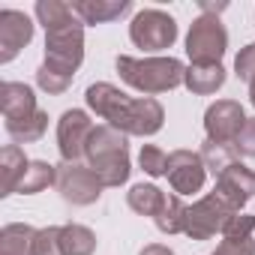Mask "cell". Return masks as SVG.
Returning a JSON list of instances; mask_svg holds the SVG:
<instances>
[{
	"label": "cell",
	"mask_w": 255,
	"mask_h": 255,
	"mask_svg": "<svg viewBox=\"0 0 255 255\" xmlns=\"http://www.w3.org/2000/svg\"><path fill=\"white\" fill-rule=\"evenodd\" d=\"M153 222H156V228H159L162 234H183V225H186V204L180 201L177 192L165 198V207H162V213H159Z\"/></svg>",
	"instance_id": "24"
},
{
	"label": "cell",
	"mask_w": 255,
	"mask_h": 255,
	"mask_svg": "<svg viewBox=\"0 0 255 255\" xmlns=\"http://www.w3.org/2000/svg\"><path fill=\"white\" fill-rule=\"evenodd\" d=\"M0 108H3V120H18V117H27L33 111H39L33 90L21 81H3L0 84Z\"/></svg>",
	"instance_id": "14"
},
{
	"label": "cell",
	"mask_w": 255,
	"mask_h": 255,
	"mask_svg": "<svg viewBox=\"0 0 255 255\" xmlns=\"http://www.w3.org/2000/svg\"><path fill=\"white\" fill-rule=\"evenodd\" d=\"M114 66L126 84L147 96L168 93L186 81V66L177 57H126L123 54V57H117Z\"/></svg>",
	"instance_id": "2"
},
{
	"label": "cell",
	"mask_w": 255,
	"mask_h": 255,
	"mask_svg": "<svg viewBox=\"0 0 255 255\" xmlns=\"http://www.w3.org/2000/svg\"><path fill=\"white\" fill-rule=\"evenodd\" d=\"M201 159H204V168H207L213 177H219L228 165H234V162H237V150H234V147H228V144L204 141V144H201Z\"/></svg>",
	"instance_id": "25"
},
{
	"label": "cell",
	"mask_w": 255,
	"mask_h": 255,
	"mask_svg": "<svg viewBox=\"0 0 255 255\" xmlns=\"http://www.w3.org/2000/svg\"><path fill=\"white\" fill-rule=\"evenodd\" d=\"M129 39L141 51H165L177 39V21L162 9H141L129 24Z\"/></svg>",
	"instance_id": "7"
},
{
	"label": "cell",
	"mask_w": 255,
	"mask_h": 255,
	"mask_svg": "<svg viewBox=\"0 0 255 255\" xmlns=\"http://www.w3.org/2000/svg\"><path fill=\"white\" fill-rule=\"evenodd\" d=\"M243 126H246V114H243V105L234 102V99H216V102L204 111V132H207V141L234 147V141H237V135H240Z\"/></svg>",
	"instance_id": "9"
},
{
	"label": "cell",
	"mask_w": 255,
	"mask_h": 255,
	"mask_svg": "<svg viewBox=\"0 0 255 255\" xmlns=\"http://www.w3.org/2000/svg\"><path fill=\"white\" fill-rule=\"evenodd\" d=\"M33 255H63V246H60V225H48V228H39V231H36Z\"/></svg>",
	"instance_id": "28"
},
{
	"label": "cell",
	"mask_w": 255,
	"mask_h": 255,
	"mask_svg": "<svg viewBox=\"0 0 255 255\" xmlns=\"http://www.w3.org/2000/svg\"><path fill=\"white\" fill-rule=\"evenodd\" d=\"M30 159L24 156V150L18 144H6L3 153H0V195H12L18 180L24 177Z\"/></svg>",
	"instance_id": "16"
},
{
	"label": "cell",
	"mask_w": 255,
	"mask_h": 255,
	"mask_svg": "<svg viewBox=\"0 0 255 255\" xmlns=\"http://www.w3.org/2000/svg\"><path fill=\"white\" fill-rule=\"evenodd\" d=\"M36 18L45 30H54V27H63V24H72L75 21V12L69 3L63 0H39L36 3Z\"/></svg>",
	"instance_id": "23"
},
{
	"label": "cell",
	"mask_w": 255,
	"mask_h": 255,
	"mask_svg": "<svg viewBox=\"0 0 255 255\" xmlns=\"http://www.w3.org/2000/svg\"><path fill=\"white\" fill-rule=\"evenodd\" d=\"M237 210L216 192L204 195L201 201H195L192 207H186V225H183V234L192 237V240H210L216 231L222 234L228 219L234 216Z\"/></svg>",
	"instance_id": "6"
},
{
	"label": "cell",
	"mask_w": 255,
	"mask_h": 255,
	"mask_svg": "<svg viewBox=\"0 0 255 255\" xmlns=\"http://www.w3.org/2000/svg\"><path fill=\"white\" fill-rule=\"evenodd\" d=\"M84 60V27L81 21L45 30V66L75 75V69Z\"/></svg>",
	"instance_id": "5"
},
{
	"label": "cell",
	"mask_w": 255,
	"mask_h": 255,
	"mask_svg": "<svg viewBox=\"0 0 255 255\" xmlns=\"http://www.w3.org/2000/svg\"><path fill=\"white\" fill-rule=\"evenodd\" d=\"M48 186H57V165H48V162H39V159H30L24 177L18 180L15 192L21 195H36Z\"/></svg>",
	"instance_id": "21"
},
{
	"label": "cell",
	"mask_w": 255,
	"mask_h": 255,
	"mask_svg": "<svg viewBox=\"0 0 255 255\" xmlns=\"http://www.w3.org/2000/svg\"><path fill=\"white\" fill-rule=\"evenodd\" d=\"M213 255H255V240L252 237H222Z\"/></svg>",
	"instance_id": "30"
},
{
	"label": "cell",
	"mask_w": 255,
	"mask_h": 255,
	"mask_svg": "<svg viewBox=\"0 0 255 255\" xmlns=\"http://www.w3.org/2000/svg\"><path fill=\"white\" fill-rule=\"evenodd\" d=\"M249 102H252V105H255V81H252V84H249Z\"/></svg>",
	"instance_id": "34"
},
{
	"label": "cell",
	"mask_w": 255,
	"mask_h": 255,
	"mask_svg": "<svg viewBox=\"0 0 255 255\" xmlns=\"http://www.w3.org/2000/svg\"><path fill=\"white\" fill-rule=\"evenodd\" d=\"M33 39V21L18 9H0V63H9Z\"/></svg>",
	"instance_id": "12"
},
{
	"label": "cell",
	"mask_w": 255,
	"mask_h": 255,
	"mask_svg": "<svg viewBox=\"0 0 255 255\" xmlns=\"http://www.w3.org/2000/svg\"><path fill=\"white\" fill-rule=\"evenodd\" d=\"M255 231V216L252 213H234L222 231V237H252Z\"/></svg>",
	"instance_id": "31"
},
{
	"label": "cell",
	"mask_w": 255,
	"mask_h": 255,
	"mask_svg": "<svg viewBox=\"0 0 255 255\" xmlns=\"http://www.w3.org/2000/svg\"><path fill=\"white\" fill-rule=\"evenodd\" d=\"M138 162L150 177H162L168 171V153L162 147H156V144H144L141 153H138Z\"/></svg>",
	"instance_id": "27"
},
{
	"label": "cell",
	"mask_w": 255,
	"mask_h": 255,
	"mask_svg": "<svg viewBox=\"0 0 255 255\" xmlns=\"http://www.w3.org/2000/svg\"><path fill=\"white\" fill-rule=\"evenodd\" d=\"M138 255H174L168 246H162V243H150V246H144Z\"/></svg>",
	"instance_id": "33"
},
{
	"label": "cell",
	"mask_w": 255,
	"mask_h": 255,
	"mask_svg": "<svg viewBox=\"0 0 255 255\" xmlns=\"http://www.w3.org/2000/svg\"><path fill=\"white\" fill-rule=\"evenodd\" d=\"M171 189L177 195H192L204 186V177H207V168H204V159L201 153L195 150H174L168 153V171H165Z\"/></svg>",
	"instance_id": "11"
},
{
	"label": "cell",
	"mask_w": 255,
	"mask_h": 255,
	"mask_svg": "<svg viewBox=\"0 0 255 255\" xmlns=\"http://www.w3.org/2000/svg\"><path fill=\"white\" fill-rule=\"evenodd\" d=\"M129 9H132L129 0H78V3H72V12L84 24H105L126 15Z\"/></svg>",
	"instance_id": "15"
},
{
	"label": "cell",
	"mask_w": 255,
	"mask_h": 255,
	"mask_svg": "<svg viewBox=\"0 0 255 255\" xmlns=\"http://www.w3.org/2000/svg\"><path fill=\"white\" fill-rule=\"evenodd\" d=\"M234 150H237V156L255 159V117H246V126L240 129V135L234 141Z\"/></svg>",
	"instance_id": "32"
},
{
	"label": "cell",
	"mask_w": 255,
	"mask_h": 255,
	"mask_svg": "<svg viewBox=\"0 0 255 255\" xmlns=\"http://www.w3.org/2000/svg\"><path fill=\"white\" fill-rule=\"evenodd\" d=\"M87 165L99 174V180L108 186H120L129 180V150H126V135L114 126L102 123L93 129L90 144H87Z\"/></svg>",
	"instance_id": "3"
},
{
	"label": "cell",
	"mask_w": 255,
	"mask_h": 255,
	"mask_svg": "<svg viewBox=\"0 0 255 255\" xmlns=\"http://www.w3.org/2000/svg\"><path fill=\"white\" fill-rule=\"evenodd\" d=\"M60 246H63V255H93L96 234L87 225L69 222V225H60Z\"/></svg>",
	"instance_id": "22"
},
{
	"label": "cell",
	"mask_w": 255,
	"mask_h": 255,
	"mask_svg": "<svg viewBox=\"0 0 255 255\" xmlns=\"http://www.w3.org/2000/svg\"><path fill=\"white\" fill-rule=\"evenodd\" d=\"M228 48V30L219 15L201 12L186 33V54L192 63H219Z\"/></svg>",
	"instance_id": "4"
},
{
	"label": "cell",
	"mask_w": 255,
	"mask_h": 255,
	"mask_svg": "<svg viewBox=\"0 0 255 255\" xmlns=\"http://www.w3.org/2000/svg\"><path fill=\"white\" fill-rule=\"evenodd\" d=\"M72 78H75V75L57 72V69H51V66H45V63L36 69V84H39L45 93H51V96L66 93V90H69V84H72Z\"/></svg>",
	"instance_id": "26"
},
{
	"label": "cell",
	"mask_w": 255,
	"mask_h": 255,
	"mask_svg": "<svg viewBox=\"0 0 255 255\" xmlns=\"http://www.w3.org/2000/svg\"><path fill=\"white\" fill-rule=\"evenodd\" d=\"M90 111H96L102 120H108V126L120 129L123 135H156L165 123V108L153 99V96H141L132 99L123 90H117L108 81H96L87 87L84 93Z\"/></svg>",
	"instance_id": "1"
},
{
	"label": "cell",
	"mask_w": 255,
	"mask_h": 255,
	"mask_svg": "<svg viewBox=\"0 0 255 255\" xmlns=\"http://www.w3.org/2000/svg\"><path fill=\"white\" fill-rule=\"evenodd\" d=\"M105 183L99 180V174L90 165L81 162H60L57 165V192L63 195V201L75 204V207H87L93 201H99Z\"/></svg>",
	"instance_id": "8"
},
{
	"label": "cell",
	"mask_w": 255,
	"mask_h": 255,
	"mask_svg": "<svg viewBox=\"0 0 255 255\" xmlns=\"http://www.w3.org/2000/svg\"><path fill=\"white\" fill-rule=\"evenodd\" d=\"M36 228L24 222H9L0 231V255H33Z\"/></svg>",
	"instance_id": "18"
},
{
	"label": "cell",
	"mask_w": 255,
	"mask_h": 255,
	"mask_svg": "<svg viewBox=\"0 0 255 255\" xmlns=\"http://www.w3.org/2000/svg\"><path fill=\"white\" fill-rule=\"evenodd\" d=\"M234 72H237V78L246 81V84L255 81V42H249V45L240 48V54L234 57Z\"/></svg>",
	"instance_id": "29"
},
{
	"label": "cell",
	"mask_w": 255,
	"mask_h": 255,
	"mask_svg": "<svg viewBox=\"0 0 255 255\" xmlns=\"http://www.w3.org/2000/svg\"><path fill=\"white\" fill-rule=\"evenodd\" d=\"M93 129H96L93 120L81 108L63 111V117L57 120V150H60L63 162H78L87 153V144H90Z\"/></svg>",
	"instance_id": "10"
},
{
	"label": "cell",
	"mask_w": 255,
	"mask_h": 255,
	"mask_svg": "<svg viewBox=\"0 0 255 255\" xmlns=\"http://www.w3.org/2000/svg\"><path fill=\"white\" fill-rule=\"evenodd\" d=\"M213 192L222 195V198L240 213V207L255 195V171L246 168V165L237 159L234 165H228V168L216 177V189H213Z\"/></svg>",
	"instance_id": "13"
},
{
	"label": "cell",
	"mask_w": 255,
	"mask_h": 255,
	"mask_svg": "<svg viewBox=\"0 0 255 255\" xmlns=\"http://www.w3.org/2000/svg\"><path fill=\"white\" fill-rule=\"evenodd\" d=\"M183 84L195 96H210L225 84V69H222V63H192V66H186Z\"/></svg>",
	"instance_id": "17"
},
{
	"label": "cell",
	"mask_w": 255,
	"mask_h": 255,
	"mask_svg": "<svg viewBox=\"0 0 255 255\" xmlns=\"http://www.w3.org/2000/svg\"><path fill=\"white\" fill-rule=\"evenodd\" d=\"M45 129H48V114L42 108L27 114V117L6 120V132H9V138L15 144H33V141H39L45 135Z\"/></svg>",
	"instance_id": "19"
},
{
	"label": "cell",
	"mask_w": 255,
	"mask_h": 255,
	"mask_svg": "<svg viewBox=\"0 0 255 255\" xmlns=\"http://www.w3.org/2000/svg\"><path fill=\"white\" fill-rule=\"evenodd\" d=\"M165 198H168V195H165L159 186H153V183H138V186H132L129 192H126V201H129V207H132L135 213L153 216V219L162 213Z\"/></svg>",
	"instance_id": "20"
}]
</instances>
